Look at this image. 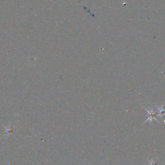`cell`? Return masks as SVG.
<instances>
[{
    "mask_svg": "<svg viewBox=\"0 0 165 165\" xmlns=\"http://www.w3.org/2000/svg\"><path fill=\"white\" fill-rule=\"evenodd\" d=\"M145 110L147 111V112H148L149 117H148V119H147V120H146L145 121H144V123H146V122L148 121H150V122L152 123V121H153V120H154V119H155V120L157 121L158 123H159V122L157 121V119H156V116L157 115V114L156 112H154V110H147V108H145Z\"/></svg>",
    "mask_w": 165,
    "mask_h": 165,
    "instance_id": "cell-1",
    "label": "cell"
},
{
    "mask_svg": "<svg viewBox=\"0 0 165 165\" xmlns=\"http://www.w3.org/2000/svg\"><path fill=\"white\" fill-rule=\"evenodd\" d=\"M149 161V162H150V165H156V163H155V162L154 161H151V160H148Z\"/></svg>",
    "mask_w": 165,
    "mask_h": 165,
    "instance_id": "cell-2",
    "label": "cell"
}]
</instances>
